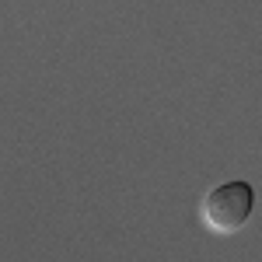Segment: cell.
I'll use <instances>...</instances> for the list:
<instances>
[{"instance_id":"obj_1","label":"cell","mask_w":262,"mask_h":262,"mask_svg":"<svg viewBox=\"0 0 262 262\" xmlns=\"http://www.w3.org/2000/svg\"><path fill=\"white\" fill-rule=\"evenodd\" d=\"M255 210V189L248 182H221L203 196L200 217L213 234H234L242 231Z\"/></svg>"}]
</instances>
